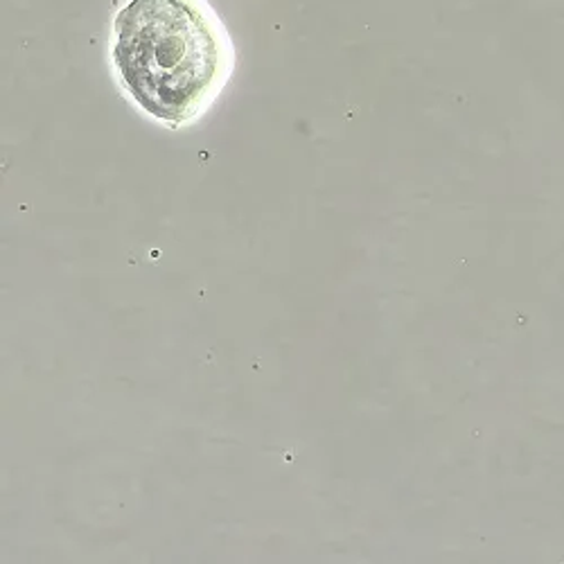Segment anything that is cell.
<instances>
[{"label":"cell","mask_w":564,"mask_h":564,"mask_svg":"<svg viewBox=\"0 0 564 564\" xmlns=\"http://www.w3.org/2000/svg\"><path fill=\"white\" fill-rule=\"evenodd\" d=\"M109 59L124 96L154 122H199L235 73V43L210 0H124Z\"/></svg>","instance_id":"obj_1"}]
</instances>
